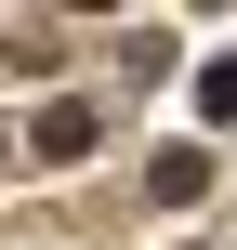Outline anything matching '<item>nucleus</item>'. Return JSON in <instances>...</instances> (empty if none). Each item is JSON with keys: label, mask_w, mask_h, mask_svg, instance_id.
<instances>
[{"label": "nucleus", "mask_w": 237, "mask_h": 250, "mask_svg": "<svg viewBox=\"0 0 237 250\" xmlns=\"http://www.w3.org/2000/svg\"><path fill=\"white\" fill-rule=\"evenodd\" d=\"M198 119H211V132H237V53H224V66H198Z\"/></svg>", "instance_id": "obj_1"}]
</instances>
